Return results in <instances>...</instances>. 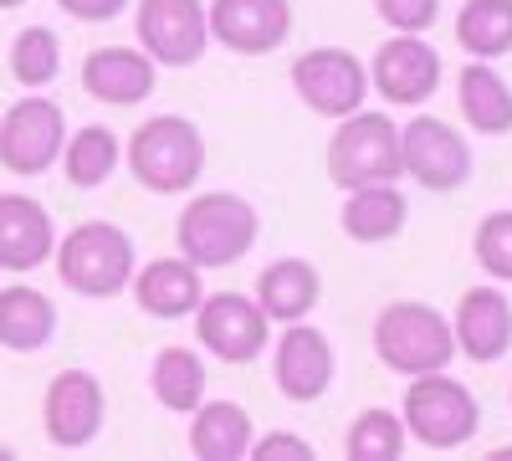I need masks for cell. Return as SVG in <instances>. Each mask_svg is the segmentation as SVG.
I'll list each match as a JSON object with an SVG mask.
<instances>
[{"label":"cell","instance_id":"cb8c5ba5","mask_svg":"<svg viewBox=\"0 0 512 461\" xmlns=\"http://www.w3.org/2000/svg\"><path fill=\"white\" fill-rule=\"evenodd\" d=\"M251 415L236 400H200L190 410V451L200 461H241L251 446Z\"/></svg>","mask_w":512,"mask_h":461},{"label":"cell","instance_id":"836d02e7","mask_svg":"<svg viewBox=\"0 0 512 461\" xmlns=\"http://www.w3.org/2000/svg\"><path fill=\"white\" fill-rule=\"evenodd\" d=\"M16 6H26V0H0V11H16Z\"/></svg>","mask_w":512,"mask_h":461},{"label":"cell","instance_id":"d6a6232c","mask_svg":"<svg viewBox=\"0 0 512 461\" xmlns=\"http://www.w3.org/2000/svg\"><path fill=\"white\" fill-rule=\"evenodd\" d=\"M72 21H113L128 11V0H57Z\"/></svg>","mask_w":512,"mask_h":461},{"label":"cell","instance_id":"ffe728a7","mask_svg":"<svg viewBox=\"0 0 512 461\" xmlns=\"http://www.w3.org/2000/svg\"><path fill=\"white\" fill-rule=\"evenodd\" d=\"M134 303L149 313V318H164V323H175V318H190L205 298V287H200V267H190L185 257H159L149 262L144 272H134Z\"/></svg>","mask_w":512,"mask_h":461},{"label":"cell","instance_id":"e575fe53","mask_svg":"<svg viewBox=\"0 0 512 461\" xmlns=\"http://www.w3.org/2000/svg\"><path fill=\"white\" fill-rule=\"evenodd\" d=\"M492 456H497V461H512V446H502V451H492Z\"/></svg>","mask_w":512,"mask_h":461},{"label":"cell","instance_id":"7402d4cb","mask_svg":"<svg viewBox=\"0 0 512 461\" xmlns=\"http://www.w3.org/2000/svg\"><path fill=\"white\" fill-rule=\"evenodd\" d=\"M456 103H461V118L472 123L477 134H487V139L512 134V82L492 62L472 57L456 72Z\"/></svg>","mask_w":512,"mask_h":461},{"label":"cell","instance_id":"2e32d148","mask_svg":"<svg viewBox=\"0 0 512 461\" xmlns=\"http://www.w3.org/2000/svg\"><path fill=\"white\" fill-rule=\"evenodd\" d=\"M451 333H456V354H466L472 364H497L512 349L507 292L502 287H466L456 303V318H451Z\"/></svg>","mask_w":512,"mask_h":461},{"label":"cell","instance_id":"7c38bea8","mask_svg":"<svg viewBox=\"0 0 512 461\" xmlns=\"http://www.w3.org/2000/svg\"><path fill=\"white\" fill-rule=\"evenodd\" d=\"M103 421H108V395L98 385V374L62 369L57 380L47 385V400H41V426H47L52 446H62V451L93 446Z\"/></svg>","mask_w":512,"mask_h":461},{"label":"cell","instance_id":"1f68e13d","mask_svg":"<svg viewBox=\"0 0 512 461\" xmlns=\"http://www.w3.org/2000/svg\"><path fill=\"white\" fill-rule=\"evenodd\" d=\"M246 456L251 461H313V446L303 436H292V431H272L262 441H251Z\"/></svg>","mask_w":512,"mask_h":461},{"label":"cell","instance_id":"6da1fadb","mask_svg":"<svg viewBox=\"0 0 512 461\" xmlns=\"http://www.w3.org/2000/svg\"><path fill=\"white\" fill-rule=\"evenodd\" d=\"M256 205L236 190H205L195 195L185 211H180V226H175V241H180V257L190 267H231L241 262L246 251L256 246Z\"/></svg>","mask_w":512,"mask_h":461},{"label":"cell","instance_id":"5bb4252c","mask_svg":"<svg viewBox=\"0 0 512 461\" xmlns=\"http://www.w3.org/2000/svg\"><path fill=\"white\" fill-rule=\"evenodd\" d=\"M272 374H277V390L292 405L323 400L328 385H333V374H338V354L328 344V333L313 328L308 318L303 323H282V339H277V354H272Z\"/></svg>","mask_w":512,"mask_h":461},{"label":"cell","instance_id":"d4e9b609","mask_svg":"<svg viewBox=\"0 0 512 461\" xmlns=\"http://www.w3.org/2000/svg\"><path fill=\"white\" fill-rule=\"evenodd\" d=\"M456 41L477 62H497L512 52V0H466L456 11Z\"/></svg>","mask_w":512,"mask_h":461},{"label":"cell","instance_id":"d590c367","mask_svg":"<svg viewBox=\"0 0 512 461\" xmlns=\"http://www.w3.org/2000/svg\"><path fill=\"white\" fill-rule=\"evenodd\" d=\"M11 456H16V451H11V446H6V441H0V461H11Z\"/></svg>","mask_w":512,"mask_h":461},{"label":"cell","instance_id":"ac0fdd59","mask_svg":"<svg viewBox=\"0 0 512 461\" xmlns=\"http://www.w3.org/2000/svg\"><path fill=\"white\" fill-rule=\"evenodd\" d=\"M154 77H159V67L134 47H98L88 62H82V88L108 108L144 103L154 93Z\"/></svg>","mask_w":512,"mask_h":461},{"label":"cell","instance_id":"4dcf8cb0","mask_svg":"<svg viewBox=\"0 0 512 461\" xmlns=\"http://www.w3.org/2000/svg\"><path fill=\"white\" fill-rule=\"evenodd\" d=\"M374 11H379L384 26L410 31V36H425V31L441 21V0H374Z\"/></svg>","mask_w":512,"mask_h":461},{"label":"cell","instance_id":"d6986e66","mask_svg":"<svg viewBox=\"0 0 512 461\" xmlns=\"http://www.w3.org/2000/svg\"><path fill=\"white\" fill-rule=\"evenodd\" d=\"M251 298H256V308H262L272 323H303L323 303V277L303 257H282V262L262 267Z\"/></svg>","mask_w":512,"mask_h":461},{"label":"cell","instance_id":"9c48e42d","mask_svg":"<svg viewBox=\"0 0 512 461\" xmlns=\"http://www.w3.org/2000/svg\"><path fill=\"white\" fill-rule=\"evenodd\" d=\"M195 339L221 364H251L272 344V318L246 292H210L195 308Z\"/></svg>","mask_w":512,"mask_h":461},{"label":"cell","instance_id":"5b68a950","mask_svg":"<svg viewBox=\"0 0 512 461\" xmlns=\"http://www.w3.org/2000/svg\"><path fill=\"white\" fill-rule=\"evenodd\" d=\"M400 421H405V436H415L420 446L456 451L482 431V405L461 380H446V369H436V374H415L410 380Z\"/></svg>","mask_w":512,"mask_h":461},{"label":"cell","instance_id":"30bf717a","mask_svg":"<svg viewBox=\"0 0 512 461\" xmlns=\"http://www.w3.org/2000/svg\"><path fill=\"white\" fill-rule=\"evenodd\" d=\"M292 88L313 113L323 118H349L369 98V67L344 47H313L292 62Z\"/></svg>","mask_w":512,"mask_h":461},{"label":"cell","instance_id":"52a82bcc","mask_svg":"<svg viewBox=\"0 0 512 461\" xmlns=\"http://www.w3.org/2000/svg\"><path fill=\"white\" fill-rule=\"evenodd\" d=\"M400 175H410L425 190H461L472 180V144H466L446 118L420 113L400 129Z\"/></svg>","mask_w":512,"mask_h":461},{"label":"cell","instance_id":"f1b7e54d","mask_svg":"<svg viewBox=\"0 0 512 461\" xmlns=\"http://www.w3.org/2000/svg\"><path fill=\"white\" fill-rule=\"evenodd\" d=\"M405 421L395 410H364L359 421L349 426V441H344V451H349V461H395V456H405Z\"/></svg>","mask_w":512,"mask_h":461},{"label":"cell","instance_id":"4fadbf2b","mask_svg":"<svg viewBox=\"0 0 512 461\" xmlns=\"http://www.w3.org/2000/svg\"><path fill=\"white\" fill-rule=\"evenodd\" d=\"M369 82L384 103L395 108H420L425 98H436L441 88V57L425 36H410V31H395L384 47L374 52L369 62Z\"/></svg>","mask_w":512,"mask_h":461},{"label":"cell","instance_id":"3957f363","mask_svg":"<svg viewBox=\"0 0 512 461\" xmlns=\"http://www.w3.org/2000/svg\"><path fill=\"white\" fill-rule=\"evenodd\" d=\"M374 354L384 369L405 374H436L456 359V333H451V318L431 303H390L379 308L374 318Z\"/></svg>","mask_w":512,"mask_h":461},{"label":"cell","instance_id":"f546056e","mask_svg":"<svg viewBox=\"0 0 512 461\" xmlns=\"http://www.w3.org/2000/svg\"><path fill=\"white\" fill-rule=\"evenodd\" d=\"M472 257L492 282H512V211L482 216V226L472 236Z\"/></svg>","mask_w":512,"mask_h":461},{"label":"cell","instance_id":"e0dca14e","mask_svg":"<svg viewBox=\"0 0 512 461\" xmlns=\"http://www.w3.org/2000/svg\"><path fill=\"white\" fill-rule=\"evenodd\" d=\"M52 246H57V226H52L47 205L21 195V190L0 195V267L6 272H36L52 257Z\"/></svg>","mask_w":512,"mask_h":461},{"label":"cell","instance_id":"ba28073f","mask_svg":"<svg viewBox=\"0 0 512 461\" xmlns=\"http://www.w3.org/2000/svg\"><path fill=\"white\" fill-rule=\"evenodd\" d=\"M67 144V113L52 98H21L0 118V164L11 175H47Z\"/></svg>","mask_w":512,"mask_h":461},{"label":"cell","instance_id":"484cf974","mask_svg":"<svg viewBox=\"0 0 512 461\" xmlns=\"http://www.w3.org/2000/svg\"><path fill=\"white\" fill-rule=\"evenodd\" d=\"M149 390L164 410L175 415H190L200 400H205V364L195 349H159L154 354V369H149Z\"/></svg>","mask_w":512,"mask_h":461},{"label":"cell","instance_id":"44dd1931","mask_svg":"<svg viewBox=\"0 0 512 461\" xmlns=\"http://www.w3.org/2000/svg\"><path fill=\"white\" fill-rule=\"evenodd\" d=\"M410 221V205L400 195L395 180H379V185H359L349 190L344 200V211H338V226H344L349 241L359 246H384V241H395Z\"/></svg>","mask_w":512,"mask_h":461},{"label":"cell","instance_id":"277c9868","mask_svg":"<svg viewBox=\"0 0 512 461\" xmlns=\"http://www.w3.org/2000/svg\"><path fill=\"white\" fill-rule=\"evenodd\" d=\"M57 272L77 298H118L134 282V241L113 221H82L57 246Z\"/></svg>","mask_w":512,"mask_h":461},{"label":"cell","instance_id":"9a60e30c","mask_svg":"<svg viewBox=\"0 0 512 461\" xmlns=\"http://www.w3.org/2000/svg\"><path fill=\"white\" fill-rule=\"evenodd\" d=\"M205 26L236 57H267L292 31V0H210Z\"/></svg>","mask_w":512,"mask_h":461},{"label":"cell","instance_id":"7a4b0ae2","mask_svg":"<svg viewBox=\"0 0 512 461\" xmlns=\"http://www.w3.org/2000/svg\"><path fill=\"white\" fill-rule=\"evenodd\" d=\"M128 170L149 195H185L205 175V134L180 113L144 118L128 139Z\"/></svg>","mask_w":512,"mask_h":461},{"label":"cell","instance_id":"8992f818","mask_svg":"<svg viewBox=\"0 0 512 461\" xmlns=\"http://www.w3.org/2000/svg\"><path fill=\"white\" fill-rule=\"evenodd\" d=\"M328 180L338 190L400 180V129L384 113H364V108L338 118V134L328 139Z\"/></svg>","mask_w":512,"mask_h":461},{"label":"cell","instance_id":"83f0119b","mask_svg":"<svg viewBox=\"0 0 512 461\" xmlns=\"http://www.w3.org/2000/svg\"><path fill=\"white\" fill-rule=\"evenodd\" d=\"M62 72V41L52 26H26L16 41H11V77L21 82V88L41 93L52 88Z\"/></svg>","mask_w":512,"mask_h":461},{"label":"cell","instance_id":"4316f807","mask_svg":"<svg viewBox=\"0 0 512 461\" xmlns=\"http://www.w3.org/2000/svg\"><path fill=\"white\" fill-rule=\"evenodd\" d=\"M118 159H123V144L103 123H88V129L67 134V144H62V170L77 190H98L118 170Z\"/></svg>","mask_w":512,"mask_h":461},{"label":"cell","instance_id":"8fae6325","mask_svg":"<svg viewBox=\"0 0 512 461\" xmlns=\"http://www.w3.org/2000/svg\"><path fill=\"white\" fill-rule=\"evenodd\" d=\"M139 52L154 67H195L210 47L205 0H139Z\"/></svg>","mask_w":512,"mask_h":461},{"label":"cell","instance_id":"603a6c76","mask_svg":"<svg viewBox=\"0 0 512 461\" xmlns=\"http://www.w3.org/2000/svg\"><path fill=\"white\" fill-rule=\"evenodd\" d=\"M52 333H57V303L47 292H36L26 282L0 287V349L36 354L52 344Z\"/></svg>","mask_w":512,"mask_h":461}]
</instances>
